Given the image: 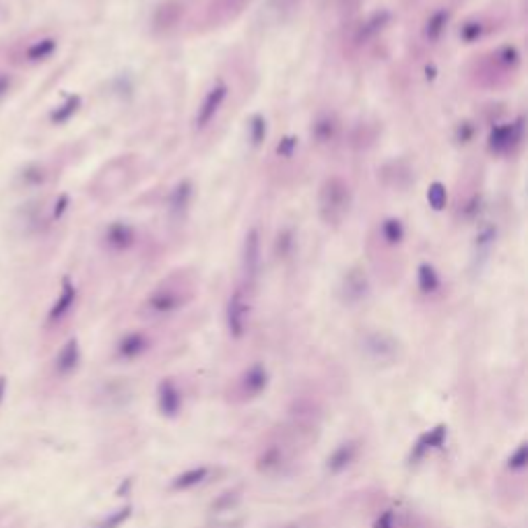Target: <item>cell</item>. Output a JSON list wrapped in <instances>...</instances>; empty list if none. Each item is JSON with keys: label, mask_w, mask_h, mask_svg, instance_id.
Segmentation results:
<instances>
[{"label": "cell", "mask_w": 528, "mask_h": 528, "mask_svg": "<svg viewBox=\"0 0 528 528\" xmlns=\"http://www.w3.org/2000/svg\"><path fill=\"white\" fill-rule=\"evenodd\" d=\"M353 205L351 186L341 176L326 177L318 192V213L320 219L330 227L341 225L349 215Z\"/></svg>", "instance_id": "6da1fadb"}, {"label": "cell", "mask_w": 528, "mask_h": 528, "mask_svg": "<svg viewBox=\"0 0 528 528\" xmlns=\"http://www.w3.org/2000/svg\"><path fill=\"white\" fill-rule=\"evenodd\" d=\"M190 295H192V291L186 283H182L177 279H168L166 283L155 287V291L147 298L145 308L155 316H168V314H174L179 308H184L186 302L190 300Z\"/></svg>", "instance_id": "7a4b0ae2"}, {"label": "cell", "mask_w": 528, "mask_h": 528, "mask_svg": "<svg viewBox=\"0 0 528 528\" xmlns=\"http://www.w3.org/2000/svg\"><path fill=\"white\" fill-rule=\"evenodd\" d=\"M250 316H252V302L248 287H237L231 291L225 308V322L227 330L233 339H242L250 326Z\"/></svg>", "instance_id": "3957f363"}, {"label": "cell", "mask_w": 528, "mask_h": 528, "mask_svg": "<svg viewBox=\"0 0 528 528\" xmlns=\"http://www.w3.org/2000/svg\"><path fill=\"white\" fill-rule=\"evenodd\" d=\"M227 97H229V85H227L223 79H217V81L209 87V91L205 93L203 101H200L198 108H196V114H194V120H192L194 131L205 132L215 120H217V116L221 114V110H223Z\"/></svg>", "instance_id": "277c9868"}, {"label": "cell", "mask_w": 528, "mask_h": 528, "mask_svg": "<svg viewBox=\"0 0 528 528\" xmlns=\"http://www.w3.org/2000/svg\"><path fill=\"white\" fill-rule=\"evenodd\" d=\"M522 140H525V116H518L512 122L495 126L489 134L487 147L493 155H506L516 151L522 145Z\"/></svg>", "instance_id": "5b68a950"}, {"label": "cell", "mask_w": 528, "mask_h": 528, "mask_svg": "<svg viewBox=\"0 0 528 528\" xmlns=\"http://www.w3.org/2000/svg\"><path fill=\"white\" fill-rule=\"evenodd\" d=\"M261 266H263V237H261L258 227H252L246 233L244 246H242V274L248 289L254 287L261 274Z\"/></svg>", "instance_id": "8992f818"}, {"label": "cell", "mask_w": 528, "mask_h": 528, "mask_svg": "<svg viewBox=\"0 0 528 528\" xmlns=\"http://www.w3.org/2000/svg\"><path fill=\"white\" fill-rule=\"evenodd\" d=\"M393 21V13L388 8H380V10H374L372 15H367L357 27H355V34H353V44L357 47H363V45L372 44L380 34H384L388 29Z\"/></svg>", "instance_id": "52a82bcc"}, {"label": "cell", "mask_w": 528, "mask_h": 528, "mask_svg": "<svg viewBox=\"0 0 528 528\" xmlns=\"http://www.w3.org/2000/svg\"><path fill=\"white\" fill-rule=\"evenodd\" d=\"M522 64V54L518 45L506 44L493 50L487 58V71L491 77H501V75H512L518 71Z\"/></svg>", "instance_id": "ba28073f"}, {"label": "cell", "mask_w": 528, "mask_h": 528, "mask_svg": "<svg viewBox=\"0 0 528 528\" xmlns=\"http://www.w3.org/2000/svg\"><path fill=\"white\" fill-rule=\"evenodd\" d=\"M369 293V281L361 266H353L345 272L341 283V295L347 304H359Z\"/></svg>", "instance_id": "9c48e42d"}, {"label": "cell", "mask_w": 528, "mask_h": 528, "mask_svg": "<svg viewBox=\"0 0 528 528\" xmlns=\"http://www.w3.org/2000/svg\"><path fill=\"white\" fill-rule=\"evenodd\" d=\"M103 242L112 252H129L136 244V231L126 221H114L108 225Z\"/></svg>", "instance_id": "30bf717a"}, {"label": "cell", "mask_w": 528, "mask_h": 528, "mask_svg": "<svg viewBox=\"0 0 528 528\" xmlns=\"http://www.w3.org/2000/svg\"><path fill=\"white\" fill-rule=\"evenodd\" d=\"M75 304H77V287H75V283H73L68 277H64V279H62L60 293H58L54 306L47 311V324H58V322H62V320L71 314V309L75 308Z\"/></svg>", "instance_id": "8fae6325"}, {"label": "cell", "mask_w": 528, "mask_h": 528, "mask_svg": "<svg viewBox=\"0 0 528 528\" xmlns=\"http://www.w3.org/2000/svg\"><path fill=\"white\" fill-rule=\"evenodd\" d=\"M184 15V4L179 0H166L157 6L153 13V29L157 34H170L179 25V19Z\"/></svg>", "instance_id": "7c38bea8"}, {"label": "cell", "mask_w": 528, "mask_h": 528, "mask_svg": "<svg viewBox=\"0 0 528 528\" xmlns=\"http://www.w3.org/2000/svg\"><path fill=\"white\" fill-rule=\"evenodd\" d=\"M363 349L376 361H393L398 351V343L386 332H372L363 339Z\"/></svg>", "instance_id": "4fadbf2b"}, {"label": "cell", "mask_w": 528, "mask_h": 528, "mask_svg": "<svg viewBox=\"0 0 528 528\" xmlns=\"http://www.w3.org/2000/svg\"><path fill=\"white\" fill-rule=\"evenodd\" d=\"M450 21H452V10H450V8H446V6L436 8V10H434V13L425 19V23H423V31H421V36H423L425 44H430V45L438 44L441 38H443V34H446V29H448Z\"/></svg>", "instance_id": "5bb4252c"}, {"label": "cell", "mask_w": 528, "mask_h": 528, "mask_svg": "<svg viewBox=\"0 0 528 528\" xmlns=\"http://www.w3.org/2000/svg\"><path fill=\"white\" fill-rule=\"evenodd\" d=\"M192 196H194V186H192V182H190V179H182L176 188L172 190L170 200H168V211H170L172 219H182V217L188 213L190 203H192Z\"/></svg>", "instance_id": "9a60e30c"}, {"label": "cell", "mask_w": 528, "mask_h": 528, "mask_svg": "<svg viewBox=\"0 0 528 528\" xmlns=\"http://www.w3.org/2000/svg\"><path fill=\"white\" fill-rule=\"evenodd\" d=\"M378 237L386 248H398L406 237V227L398 217H386L378 225Z\"/></svg>", "instance_id": "2e32d148"}, {"label": "cell", "mask_w": 528, "mask_h": 528, "mask_svg": "<svg viewBox=\"0 0 528 528\" xmlns=\"http://www.w3.org/2000/svg\"><path fill=\"white\" fill-rule=\"evenodd\" d=\"M81 363V347L77 339H68L64 343V347L56 355V372L60 376H68L73 374Z\"/></svg>", "instance_id": "e0dca14e"}, {"label": "cell", "mask_w": 528, "mask_h": 528, "mask_svg": "<svg viewBox=\"0 0 528 528\" xmlns=\"http://www.w3.org/2000/svg\"><path fill=\"white\" fill-rule=\"evenodd\" d=\"M149 345H151V341H149V337L145 335V332H129V335H124L122 339H120V343H118V357L120 359H136V357H140L142 353L149 349Z\"/></svg>", "instance_id": "ac0fdd59"}, {"label": "cell", "mask_w": 528, "mask_h": 528, "mask_svg": "<svg viewBox=\"0 0 528 528\" xmlns=\"http://www.w3.org/2000/svg\"><path fill=\"white\" fill-rule=\"evenodd\" d=\"M266 384H268V374H266V369H264L263 365H258V363L252 365V367H248L244 372V376H242V382H240L242 393H244V396H248V398H254V396L261 395L264 388H266Z\"/></svg>", "instance_id": "d6986e66"}, {"label": "cell", "mask_w": 528, "mask_h": 528, "mask_svg": "<svg viewBox=\"0 0 528 528\" xmlns=\"http://www.w3.org/2000/svg\"><path fill=\"white\" fill-rule=\"evenodd\" d=\"M339 136V122L335 116L330 114H322L314 120L311 124V138L316 140V145H330L335 142Z\"/></svg>", "instance_id": "ffe728a7"}, {"label": "cell", "mask_w": 528, "mask_h": 528, "mask_svg": "<svg viewBox=\"0 0 528 528\" xmlns=\"http://www.w3.org/2000/svg\"><path fill=\"white\" fill-rule=\"evenodd\" d=\"M417 287H419V291H421L423 295H427V298L440 293L441 277L434 264L421 263L417 266Z\"/></svg>", "instance_id": "44dd1931"}, {"label": "cell", "mask_w": 528, "mask_h": 528, "mask_svg": "<svg viewBox=\"0 0 528 528\" xmlns=\"http://www.w3.org/2000/svg\"><path fill=\"white\" fill-rule=\"evenodd\" d=\"M182 406V395L172 380H163L159 384V409L163 415L174 417Z\"/></svg>", "instance_id": "7402d4cb"}, {"label": "cell", "mask_w": 528, "mask_h": 528, "mask_svg": "<svg viewBox=\"0 0 528 528\" xmlns=\"http://www.w3.org/2000/svg\"><path fill=\"white\" fill-rule=\"evenodd\" d=\"M56 50H58L56 38H42V40H38V42L27 45V50H25V60L31 62V64L44 62V60L54 56Z\"/></svg>", "instance_id": "603a6c76"}, {"label": "cell", "mask_w": 528, "mask_h": 528, "mask_svg": "<svg viewBox=\"0 0 528 528\" xmlns=\"http://www.w3.org/2000/svg\"><path fill=\"white\" fill-rule=\"evenodd\" d=\"M81 103H83L81 95H68L58 108L52 110V114H50L52 124H66L81 110Z\"/></svg>", "instance_id": "cb8c5ba5"}, {"label": "cell", "mask_w": 528, "mask_h": 528, "mask_svg": "<svg viewBox=\"0 0 528 528\" xmlns=\"http://www.w3.org/2000/svg\"><path fill=\"white\" fill-rule=\"evenodd\" d=\"M446 440V427L443 425H438L436 430H432V432H427V434H423L419 441L415 443V460H419V458H423L430 450H434V448H440L441 443Z\"/></svg>", "instance_id": "d4e9b609"}, {"label": "cell", "mask_w": 528, "mask_h": 528, "mask_svg": "<svg viewBox=\"0 0 528 528\" xmlns=\"http://www.w3.org/2000/svg\"><path fill=\"white\" fill-rule=\"evenodd\" d=\"M355 454H357V446H355L353 441L339 446V448L332 452V456L328 458V471H332V473H341L343 469H347V467L351 464L353 458H355Z\"/></svg>", "instance_id": "484cf974"}, {"label": "cell", "mask_w": 528, "mask_h": 528, "mask_svg": "<svg viewBox=\"0 0 528 528\" xmlns=\"http://www.w3.org/2000/svg\"><path fill=\"white\" fill-rule=\"evenodd\" d=\"M487 21L485 19H471V21H467L462 27H460V40L464 42V44H475V42H479L481 38L487 36Z\"/></svg>", "instance_id": "4316f807"}, {"label": "cell", "mask_w": 528, "mask_h": 528, "mask_svg": "<svg viewBox=\"0 0 528 528\" xmlns=\"http://www.w3.org/2000/svg\"><path fill=\"white\" fill-rule=\"evenodd\" d=\"M209 475V469L207 467H198V469H190L186 473H182L179 477L174 479L172 487L174 489H190V487H196L198 483H203Z\"/></svg>", "instance_id": "83f0119b"}, {"label": "cell", "mask_w": 528, "mask_h": 528, "mask_svg": "<svg viewBox=\"0 0 528 528\" xmlns=\"http://www.w3.org/2000/svg\"><path fill=\"white\" fill-rule=\"evenodd\" d=\"M248 138L254 147L263 145V140L266 138V120L263 114H254L248 120Z\"/></svg>", "instance_id": "f1b7e54d"}, {"label": "cell", "mask_w": 528, "mask_h": 528, "mask_svg": "<svg viewBox=\"0 0 528 528\" xmlns=\"http://www.w3.org/2000/svg\"><path fill=\"white\" fill-rule=\"evenodd\" d=\"M427 203L434 211H441L446 209V203H448V190L441 182H432L430 188H427Z\"/></svg>", "instance_id": "f546056e"}, {"label": "cell", "mask_w": 528, "mask_h": 528, "mask_svg": "<svg viewBox=\"0 0 528 528\" xmlns=\"http://www.w3.org/2000/svg\"><path fill=\"white\" fill-rule=\"evenodd\" d=\"M298 147H300V142H298V136H293V134H287V136H283L279 142H277V149H274V153H277V157L279 159H283V161H289V159H293L295 157V153H298Z\"/></svg>", "instance_id": "4dcf8cb0"}, {"label": "cell", "mask_w": 528, "mask_h": 528, "mask_svg": "<svg viewBox=\"0 0 528 528\" xmlns=\"http://www.w3.org/2000/svg\"><path fill=\"white\" fill-rule=\"evenodd\" d=\"M481 207H483V196H481V194H471V196L460 205V215H462V219L473 221L481 213Z\"/></svg>", "instance_id": "1f68e13d"}, {"label": "cell", "mask_w": 528, "mask_h": 528, "mask_svg": "<svg viewBox=\"0 0 528 528\" xmlns=\"http://www.w3.org/2000/svg\"><path fill=\"white\" fill-rule=\"evenodd\" d=\"M21 177L27 186H42L45 182V170L42 166H29Z\"/></svg>", "instance_id": "d6a6232c"}, {"label": "cell", "mask_w": 528, "mask_h": 528, "mask_svg": "<svg viewBox=\"0 0 528 528\" xmlns=\"http://www.w3.org/2000/svg\"><path fill=\"white\" fill-rule=\"evenodd\" d=\"M527 460H528L527 443H522V446H518L516 454H514V456H510L508 467H510V469H514V471H518V469H525V467H527Z\"/></svg>", "instance_id": "836d02e7"}, {"label": "cell", "mask_w": 528, "mask_h": 528, "mask_svg": "<svg viewBox=\"0 0 528 528\" xmlns=\"http://www.w3.org/2000/svg\"><path fill=\"white\" fill-rule=\"evenodd\" d=\"M495 235H497L495 227L487 225V227H483V229H481V233L477 235V246H479V248H489V246L493 244Z\"/></svg>", "instance_id": "e575fe53"}, {"label": "cell", "mask_w": 528, "mask_h": 528, "mask_svg": "<svg viewBox=\"0 0 528 528\" xmlns=\"http://www.w3.org/2000/svg\"><path fill=\"white\" fill-rule=\"evenodd\" d=\"M131 516V508H124V510H120L118 514H114V516H110L103 525H101V528H116V527H120L126 518Z\"/></svg>", "instance_id": "d590c367"}, {"label": "cell", "mask_w": 528, "mask_h": 528, "mask_svg": "<svg viewBox=\"0 0 528 528\" xmlns=\"http://www.w3.org/2000/svg\"><path fill=\"white\" fill-rule=\"evenodd\" d=\"M473 136H475V126L469 124V122H462V124L458 126V131H456V140H458V142H469Z\"/></svg>", "instance_id": "8d00e7d4"}, {"label": "cell", "mask_w": 528, "mask_h": 528, "mask_svg": "<svg viewBox=\"0 0 528 528\" xmlns=\"http://www.w3.org/2000/svg\"><path fill=\"white\" fill-rule=\"evenodd\" d=\"M68 203H71L68 194H60V196H58V200H56V205H54V213H52V217H54V219H60V217L66 213Z\"/></svg>", "instance_id": "74e56055"}, {"label": "cell", "mask_w": 528, "mask_h": 528, "mask_svg": "<svg viewBox=\"0 0 528 528\" xmlns=\"http://www.w3.org/2000/svg\"><path fill=\"white\" fill-rule=\"evenodd\" d=\"M376 528H395V516H393V512H384V514L376 520Z\"/></svg>", "instance_id": "f35d334b"}, {"label": "cell", "mask_w": 528, "mask_h": 528, "mask_svg": "<svg viewBox=\"0 0 528 528\" xmlns=\"http://www.w3.org/2000/svg\"><path fill=\"white\" fill-rule=\"evenodd\" d=\"M13 87V77L8 73H0V97H4Z\"/></svg>", "instance_id": "ab89813d"}, {"label": "cell", "mask_w": 528, "mask_h": 528, "mask_svg": "<svg viewBox=\"0 0 528 528\" xmlns=\"http://www.w3.org/2000/svg\"><path fill=\"white\" fill-rule=\"evenodd\" d=\"M4 395H6V378L0 376V404H2V400H4Z\"/></svg>", "instance_id": "60d3db41"}, {"label": "cell", "mask_w": 528, "mask_h": 528, "mask_svg": "<svg viewBox=\"0 0 528 528\" xmlns=\"http://www.w3.org/2000/svg\"><path fill=\"white\" fill-rule=\"evenodd\" d=\"M347 4H349V6H355V4H357V0H345V6H347Z\"/></svg>", "instance_id": "b9f144b4"}, {"label": "cell", "mask_w": 528, "mask_h": 528, "mask_svg": "<svg viewBox=\"0 0 528 528\" xmlns=\"http://www.w3.org/2000/svg\"><path fill=\"white\" fill-rule=\"evenodd\" d=\"M244 0H229V4H242Z\"/></svg>", "instance_id": "7bdbcfd3"}]
</instances>
